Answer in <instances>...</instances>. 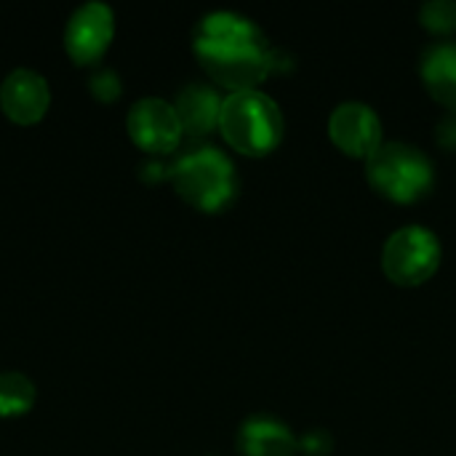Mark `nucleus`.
Masks as SVG:
<instances>
[{
  "label": "nucleus",
  "instance_id": "nucleus-1",
  "mask_svg": "<svg viewBox=\"0 0 456 456\" xmlns=\"http://www.w3.org/2000/svg\"><path fill=\"white\" fill-rule=\"evenodd\" d=\"M192 51L208 77L230 94L254 91L278 67V53L267 45L265 32L232 11L203 16L195 27Z\"/></svg>",
  "mask_w": 456,
  "mask_h": 456
},
{
  "label": "nucleus",
  "instance_id": "nucleus-2",
  "mask_svg": "<svg viewBox=\"0 0 456 456\" xmlns=\"http://www.w3.org/2000/svg\"><path fill=\"white\" fill-rule=\"evenodd\" d=\"M168 179L182 200L206 214L227 208L238 192L232 160L211 144H198L179 155L168 168Z\"/></svg>",
  "mask_w": 456,
  "mask_h": 456
},
{
  "label": "nucleus",
  "instance_id": "nucleus-3",
  "mask_svg": "<svg viewBox=\"0 0 456 456\" xmlns=\"http://www.w3.org/2000/svg\"><path fill=\"white\" fill-rule=\"evenodd\" d=\"M283 115L281 107L262 91H238L230 94L222 104L219 131L224 142L251 158L273 152L283 139Z\"/></svg>",
  "mask_w": 456,
  "mask_h": 456
},
{
  "label": "nucleus",
  "instance_id": "nucleus-4",
  "mask_svg": "<svg viewBox=\"0 0 456 456\" xmlns=\"http://www.w3.org/2000/svg\"><path fill=\"white\" fill-rule=\"evenodd\" d=\"M366 176L387 200L414 203L430 192L436 168L419 147L406 142H382L379 150L366 160Z\"/></svg>",
  "mask_w": 456,
  "mask_h": 456
},
{
  "label": "nucleus",
  "instance_id": "nucleus-5",
  "mask_svg": "<svg viewBox=\"0 0 456 456\" xmlns=\"http://www.w3.org/2000/svg\"><path fill=\"white\" fill-rule=\"evenodd\" d=\"M441 265V243L433 230L409 224L395 230L382 251V270L398 286H419L436 275Z\"/></svg>",
  "mask_w": 456,
  "mask_h": 456
},
{
  "label": "nucleus",
  "instance_id": "nucleus-6",
  "mask_svg": "<svg viewBox=\"0 0 456 456\" xmlns=\"http://www.w3.org/2000/svg\"><path fill=\"white\" fill-rule=\"evenodd\" d=\"M126 126L134 144L147 155H171L184 136L174 104L163 99H139L128 110Z\"/></svg>",
  "mask_w": 456,
  "mask_h": 456
},
{
  "label": "nucleus",
  "instance_id": "nucleus-7",
  "mask_svg": "<svg viewBox=\"0 0 456 456\" xmlns=\"http://www.w3.org/2000/svg\"><path fill=\"white\" fill-rule=\"evenodd\" d=\"M112 35H115V19L110 5L86 3L69 16L64 27V48L75 64L88 67L107 53Z\"/></svg>",
  "mask_w": 456,
  "mask_h": 456
},
{
  "label": "nucleus",
  "instance_id": "nucleus-8",
  "mask_svg": "<svg viewBox=\"0 0 456 456\" xmlns=\"http://www.w3.org/2000/svg\"><path fill=\"white\" fill-rule=\"evenodd\" d=\"M331 142L350 158H371L382 144V123L363 102H342L329 118Z\"/></svg>",
  "mask_w": 456,
  "mask_h": 456
},
{
  "label": "nucleus",
  "instance_id": "nucleus-9",
  "mask_svg": "<svg viewBox=\"0 0 456 456\" xmlns=\"http://www.w3.org/2000/svg\"><path fill=\"white\" fill-rule=\"evenodd\" d=\"M48 83L32 69H13L0 86V107L19 126H35L48 112Z\"/></svg>",
  "mask_w": 456,
  "mask_h": 456
},
{
  "label": "nucleus",
  "instance_id": "nucleus-10",
  "mask_svg": "<svg viewBox=\"0 0 456 456\" xmlns=\"http://www.w3.org/2000/svg\"><path fill=\"white\" fill-rule=\"evenodd\" d=\"M222 104H224V99L219 96L216 88L203 86V83H192V86L179 91L174 110L179 115L182 131L192 139H203L214 128H219Z\"/></svg>",
  "mask_w": 456,
  "mask_h": 456
},
{
  "label": "nucleus",
  "instance_id": "nucleus-11",
  "mask_svg": "<svg viewBox=\"0 0 456 456\" xmlns=\"http://www.w3.org/2000/svg\"><path fill=\"white\" fill-rule=\"evenodd\" d=\"M240 456H297L299 438L275 417H251L238 430Z\"/></svg>",
  "mask_w": 456,
  "mask_h": 456
},
{
  "label": "nucleus",
  "instance_id": "nucleus-12",
  "mask_svg": "<svg viewBox=\"0 0 456 456\" xmlns=\"http://www.w3.org/2000/svg\"><path fill=\"white\" fill-rule=\"evenodd\" d=\"M422 80L436 102L456 110V43H438L422 59Z\"/></svg>",
  "mask_w": 456,
  "mask_h": 456
},
{
  "label": "nucleus",
  "instance_id": "nucleus-13",
  "mask_svg": "<svg viewBox=\"0 0 456 456\" xmlns=\"http://www.w3.org/2000/svg\"><path fill=\"white\" fill-rule=\"evenodd\" d=\"M35 403V385L16 371L0 374V417H21Z\"/></svg>",
  "mask_w": 456,
  "mask_h": 456
},
{
  "label": "nucleus",
  "instance_id": "nucleus-14",
  "mask_svg": "<svg viewBox=\"0 0 456 456\" xmlns=\"http://www.w3.org/2000/svg\"><path fill=\"white\" fill-rule=\"evenodd\" d=\"M419 19L430 32L449 35V32L456 29V3H452V0H430V3L422 5Z\"/></svg>",
  "mask_w": 456,
  "mask_h": 456
},
{
  "label": "nucleus",
  "instance_id": "nucleus-15",
  "mask_svg": "<svg viewBox=\"0 0 456 456\" xmlns=\"http://www.w3.org/2000/svg\"><path fill=\"white\" fill-rule=\"evenodd\" d=\"M91 94L99 99V102H115L120 96V80L112 69H99L94 77H91Z\"/></svg>",
  "mask_w": 456,
  "mask_h": 456
},
{
  "label": "nucleus",
  "instance_id": "nucleus-16",
  "mask_svg": "<svg viewBox=\"0 0 456 456\" xmlns=\"http://www.w3.org/2000/svg\"><path fill=\"white\" fill-rule=\"evenodd\" d=\"M299 452H305L307 456L331 454V436L323 430H310L307 436L299 438Z\"/></svg>",
  "mask_w": 456,
  "mask_h": 456
}]
</instances>
